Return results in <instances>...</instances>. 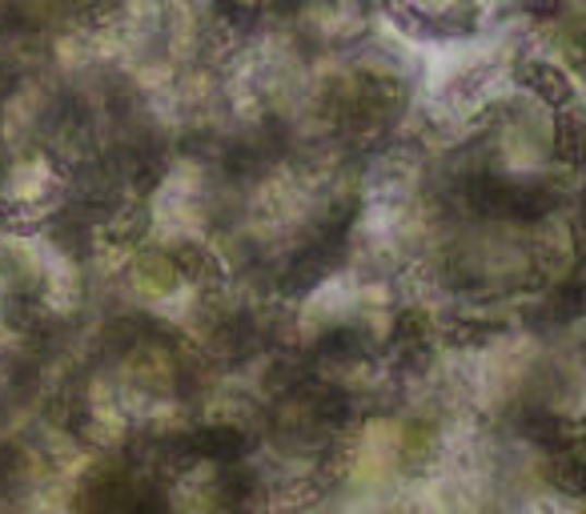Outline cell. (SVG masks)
<instances>
[{"label":"cell","mask_w":586,"mask_h":514,"mask_svg":"<svg viewBox=\"0 0 586 514\" xmlns=\"http://www.w3.org/2000/svg\"><path fill=\"white\" fill-rule=\"evenodd\" d=\"M470 201H475L482 214L494 217H542L554 205L542 186H514V181H502V177H478L470 186Z\"/></svg>","instance_id":"obj_1"},{"label":"cell","mask_w":586,"mask_h":514,"mask_svg":"<svg viewBox=\"0 0 586 514\" xmlns=\"http://www.w3.org/2000/svg\"><path fill=\"white\" fill-rule=\"evenodd\" d=\"M189 446H193V454H201V458H238V454L246 451V434L234 427H210V430H201V434H193Z\"/></svg>","instance_id":"obj_2"},{"label":"cell","mask_w":586,"mask_h":514,"mask_svg":"<svg viewBox=\"0 0 586 514\" xmlns=\"http://www.w3.org/2000/svg\"><path fill=\"white\" fill-rule=\"evenodd\" d=\"M518 430H523L526 439L542 442V446H550V451H562V442H571V434H566V422L554 415H526L523 422H518Z\"/></svg>","instance_id":"obj_3"},{"label":"cell","mask_w":586,"mask_h":514,"mask_svg":"<svg viewBox=\"0 0 586 514\" xmlns=\"http://www.w3.org/2000/svg\"><path fill=\"white\" fill-rule=\"evenodd\" d=\"M526 81H530L535 88H542V93H547V100H554V105H559V100H566V93H571V88H566V81H562L559 73H550V69H535Z\"/></svg>","instance_id":"obj_4"},{"label":"cell","mask_w":586,"mask_h":514,"mask_svg":"<svg viewBox=\"0 0 586 514\" xmlns=\"http://www.w3.org/2000/svg\"><path fill=\"white\" fill-rule=\"evenodd\" d=\"M578 478H583V466H578V458H566V466H562V487L571 490V494H578Z\"/></svg>","instance_id":"obj_5"},{"label":"cell","mask_w":586,"mask_h":514,"mask_svg":"<svg viewBox=\"0 0 586 514\" xmlns=\"http://www.w3.org/2000/svg\"><path fill=\"white\" fill-rule=\"evenodd\" d=\"M559 9H562L559 0H526V13H535V16H554Z\"/></svg>","instance_id":"obj_6"}]
</instances>
